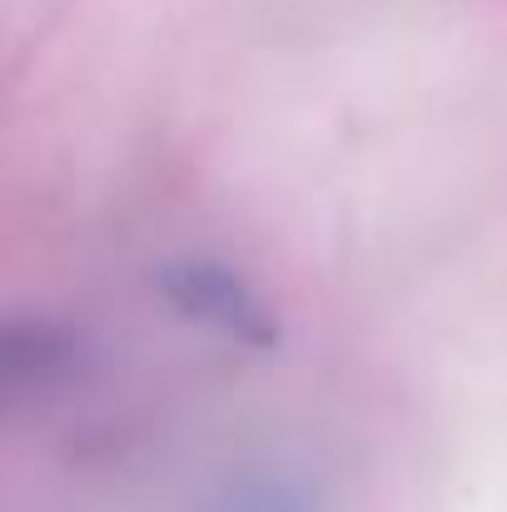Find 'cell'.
<instances>
[{
	"label": "cell",
	"mask_w": 507,
	"mask_h": 512,
	"mask_svg": "<svg viewBox=\"0 0 507 512\" xmlns=\"http://www.w3.org/2000/svg\"><path fill=\"white\" fill-rule=\"evenodd\" d=\"M160 289H165V299L184 319L209 324V329H219L229 339L259 343V348L279 339V329H274L269 309L254 299V289L239 274L219 269V264H194V259L189 264H169L160 274Z\"/></svg>",
	"instance_id": "obj_1"
},
{
	"label": "cell",
	"mask_w": 507,
	"mask_h": 512,
	"mask_svg": "<svg viewBox=\"0 0 507 512\" xmlns=\"http://www.w3.org/2000/svg\"><path fill=\"white\" fill-rule=\"evenodd\" d=\"M80 343L50 319H0V413L50 398L70 383Z\"/></svg>",
	"instance_id": "obj_2"
}]
</instances>
